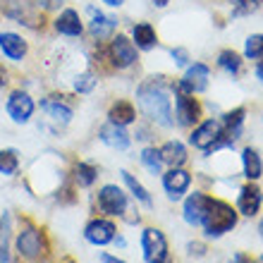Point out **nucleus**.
I'll use <instances>...</instances> for the list:
<instances>
[{
    "mask_svg": "<svg viewBox=\"0 0 263 263\" xmlns=\"http://www.w3.org/2000/svg\"><path fill=\"white\" fill-rule=\"evenodd\" d=\"M170 89L175 84L167 82V77L153 74L139 84L137 103L146 118L160 127H173V103H170Z\"/></svg>",
    "mask_w": 263,
    "mask_h": 263,
    "instance_id": "nucleus-1",
    "label": "nucleus"
},
{
    "mask_svg": "<svg viewBox=\"0 0 263 263\" xmlns=\"http://www.w3.org/2000/svg\"><path fill=\"white\" fill-rule=\"evenodd\" d=\"M237 218H239L237 208H232L228 201L211 196L203 220H201V228H203L208 239H220L222 235H228L237 228Z\"/></svg>",
    "mask_w": 263,
    "mask_h": 263,
    "instance_id": "nucleus-2",
    "label": "nucleus"
},
{
    "mask_svg": "<svg viewBox=\"0 0 263 263\" xmlns=\"http://www.w3.org/2000/svg\"><path fill=\"white\" fill-rule=\"evenodd\" d=\"M14 247H17L20 258H24L29 263L41 261L46 256V249H48L46 247V237L34 222H24L22 225V230L17 232V239H14Z\"/></svg>",
    "mask_w": 263,
    "mask_h": 263,
    "instance_id": "nucleus-3",
    "label": "nucleus"
},
{
    "mask_svg": "<svg viewBox=\"0 0 263 263\" xmlns=\"http://www.w3.org/2000/svg\"><path fill=\"white\" fill-rule=\"evenodd\" d=\"M189 144L203 153H211L215 148H220V146H232V141L222 137V125L218 120H203L199 127H194L192 137H189Z\"/></svg>",
    "mask_w": 263,
    "mask_h": 263,
    "instance_id": "nucleus-4",
    "label": "nucleus"
},
{
    "mask_svg": "<svg viewBox=\"0 0 263 263\" xmlns=\"http://www.w3.org/2000/svg\"><path fill=\"white\" fill-rule=\"evenodd\" d=\"M0 10L7 20L17 22V24H24L29 29L43 27L41 10L36 7L34 0H0Z\"/></svg>",
    "mask_w": 263,
    "mask_h": 263,
    "instance_id": "nucleus-5",
    "label": "nucleus"
},
{
    "mask_svg": "<svg viewBox=\"0 0 263 263\" xmlns=\"http://www.w3.org/2000/svg\"><path fill=\"white\" fill-rule=\"evenodd\" d=\"M108 60L115 69H127L139 60V48L134 46L129 36L125 34H112L110 43H108Z\"/></svg>",
    "mask_w": 263,
    "mask_h": 263,
    "instance_id": "nucleus-6",
    "label": "nucleus"
},
{
    "mask_svg": "<svg viewBox=\"0 0 263 263\" xmlns=\"http://www.w3.org/2000/svg\"><path fill=\"white\" fill-rule=\"evenodd\" d=\"M98 211L105 215H125L127 206H129V199H127V192L118 184H103L98 189L96 196Z\"/></svg>",
    "mask_w": 263,
    "mask_h": 263,
    "instance_id": "nucleus-7",
    "label": "nucleus"
},
{
    "mask_svg": "<svg viewBox=\"0 0 263 263\" xmlns=\"http://www.w3.org/2000/svg\"><path fill=\"white\" fill-rule=\"evenodd\" d=\"M5 110H7V115H10V120H12L14 125H27L29 120L34 118L36 103L27 91L14 89L5 101Z\"/></svg>",
    "mask_w": 263,
    "mask_h": 263,
    "instance_id": "nucleus-8",
    "label": "nucleus"
},
{
    "mask_svg": "<svg viewBox=\"0 0 263 263\" xmlns=\"http://www.w3.org/2000/svg\"><path fill=\"white\" fill-rule=\"evenodd\" d=\"M141 251H144L146 263H158L170 256L167 251V239L158 228H146L141 232Z\"/></svg>",
    "mask_w": 263,
    "mask_h": 263,
    "instance_id": "nucleus-9",
    "label": "nucleus"
},
{
    "mask_svg": "<svg viewBox=\"0 0 263 263\" xmlns=\"http://www.w3.org/2000/svg\"><path fill=\"white\" fill-rule=\"evenodd\" d=\"M41 110H43V115H46V120L55 125V129L67 127L69 122H72V115H74L72 105L65 101V96H48V98H43V101H41Z\"/></svg>",
    "mask_w": 263,
    "mask_h": 263,
    "instance_id": "nucleus-10",
    "label": "nucleus"
},
{
    "mask_svg": "<svg viewBox=\"0 0 263 263\" xmlns=\"http://www.w3.org/2000/svg\"><path fill=\"white\" fill-rule=\"evenodd\" d=\"M115 222L108 220V218H93V220L86 222V228H84V239L93 247H105V244H110L115 239Z\"/></svg>",
    "mask_w": 263,
    "mask_h": 263,
    "instance_id": "nucleus-11",
    "label": "nucleus"
},
{
    "mask_svg": "<svg viewBox=\"0 0 263 263\" xmlns=\"http://www.w3.org/2000/svg\"><path fill=\"white\" fill-rule=\"evenodd\" d=\"M208 77H211V69L203 63H194L184 72V77L177 82L175 91H182V93H201V91H206V86H208Z\"/></svg>",
    "mask_w": 263,
    "mask_h": 263,
    "instance_id": "nucleus-12",
    "label": "nucleus"
},
{
    "mask_svg": "<svg viewBox=\"0 0 263 263\" xmlns=\"http://www.w3.org/2000/svg\"><path fill=\"white\" fill-rule=\"evenodd\" d=\"M189 187H192V175L184 167H170L163 175V189L170 201H180L189 192Z\"/></svg>",
    "mask_w": 263,
    "mask_h": 263,
    "instance_id": "nucleus-13",
    "label": "nucleus"
},
{
    "mask_svg": "<svg viewBox=\"0 0 263 263\" xmlns=\"http://www.w3.org/2000/svg\"><path fill=\"white\" fill-rule=\"evenodd\" d=\"M175 112H177V122H180L182 127L196 125L201 118V105L194 98V93H182V91H177V96H175Z\"/></svg>",
    "mask_w": 263,
    "mask_h": 263,
    "instance_id": "nucleus-14",
    "label": "nucleus"
},
{
    "mask_svg": "<svg viewBox=\"0 0 263 263\" xmlns=\"http://www.w3.org/2000/svg\"><path fill=\"white\" fill-rule=\"evenodd\" d=\"M261 203H263V192L254 182H249V184H244V187L239 189L237 213L247 215V218H254V215H258V211H261Z\"/></svg>",
    "mask_w": 263,
    "mask_h": 263,
    "instance_id": "nucleus-15",
    "label": "nucleus"
},
{
    "mask_svg": "<svg viewBox=\"0 0 263 263\" xmlns=\"http://www.w3.org/2000/svg\"><path fill=\"white\" fill-rule=\"evenodd\" d=\"M0 50H3V55L7 60L22 63L29 53V43H27V39H22L14 31H0Z\"/></svg>",
    "mask_w": 263,
    "mask_h": 263,
    "instance_id": "nucleus-16",
    "label": "nucleus"
},
{
    "mask_svg": "<svg viewBox=\"0 0 263 263\" xmlns=\"http://www.w3.org/2000/svg\"><path fill=\"white\" fill-rule=\"evenodd\" d=\"M53 29H55L60 36H69V39H77V36L84 34L82 17H79V12H77V10H72V7L60 10V14L53 20Z\"/></svg>",
    "mask_w": 263,
    "mask_h": 263,
    "instance_id": "nucleus-17",
    "label": "nucleus"
},
{
    "mask_svg": "<svg viewBox=\"0 0 263 263\" xmlns=\"http://www.w3.org/2000/svg\"><path fill=\"white\" fill-rule=\"evenodd\" d=\"M89 14H91V22H89V31L93 39L98 41H105V39H110L115 34V29H118V20L112 17V14H105L96 7H89Z\"/></svg>",
    "mask_w": 263,
    "mask_h": 263,
    "instance_id": "nucleus-18",
    "label": "nucleus"
},
{
    "mask_svg": "<svg viewBox=\"0 0 263 263\" xmlns=\"http://www.w3.org/2000/svg\"><path fill=\"white\" fill-rule=\"evenodd\" d=\"M208 201H211V196L201 194V192H194V194L187 196L184 208H182V218H184V222H187V225L199 228L201 220H203V213H206V208H208Z\"/></svg>",
    "mask_w": 263,
    "mask_h": 263,
    "instance_id": "nucleus-19",
    "label": "nucleus"
},
{
    "mask_svg": "<svg viewBox=\"0 0 263 263\" xmlns=\"http://www.w3.org/2000/svg\"><path fill=\"white\" fill-rule=\"evenodd\" d=\"M98 139H101L105 146L115 148V151H127L132 144V137L127 134L125 127L112 125V122H108V125H103L98 129Z\"/></svg>",
    "mask_w": 263,
    "mask_h": 263,
    "instance_id": "nucleus-20",
    "label": "nucleus"
},
{
    "mask_svg": "<svg viewBox=\"0 0 263 263\" xmlns=\"http://www.w3.org/2000/svg\"><path fill=\"white\" fill-rule=\"evenodd\" d=\"M158 151H160L163 163L170 165V167H182L184 163H187V146L182 144L180 139H170V141H165Z\"/></svg>",
    "mask_w": 263,
    "mask_h": 263,
    "instance_id": "nucleus-21",
    "label": "nucleus"
},
{
    "mask_svg": "<svg viewBox=\"0 0 263 263\" xmlns=\"http://www.w3.org/2000/svg\"><path fill=\"white\" fill-rule=\"evenodd\" d=\"M132 41L139 50H151L158 46V34L148 22H139V24L132 27Z\"/></svg>",
    "mask_w": 263,
    "mask_h": 263,
    "instance_id": "nucleus-22",
    "label": "nucleus"
},
{
    "mask_svg": "<svg viewBox=\"0 0 263 263\" xmlns=\"http://www.w3.org/2000/svg\"><path fill=\"white\" fill-rule=\"evenodd\" d=\"M244 118H247V110L244 108H235V110L225 112V120H222V137L228 141H235V139L242 137L244 129Z\"/></svg>",
    "mask_w": 263,
    "mask_h": 263,
    "instance_id": "nucleus-23",
    "label": "nucleus"
},
{
    "mask_svg": "<svg viewBox=\"0 0 263 263\" xmlns=\"http://www.w3.org/2000/svg\"><path fill=\"white\" fill-rule=\"evenodd\" d=\"M108 122L120 127H127L132 122H137V108L129 103V101H115L108 110Z\"/></svg>",
    "mask_w": 263,
    "mask_h": 263,
    "instance_id": "nucleus-24",
    "label": "nucleus"
},
{
    "mask_svg": "<svg viewBox=\"0 0 263 263\" xmlns=\"http://www.w3.org/2000/svg\"><path fill=\"white\" fill-rule=\"evenodd\" d=\"M242 167H244V177H247L249 182L261 180V175H263V160H261V156H258L256 148L247 146V148L242 151Z\"/></svg>",
    "mask_w": 263,
    "mask_h": 263,
    "instance_id": "nucleus-25",
    "label": "nucleus"
},
{
    "mask_svg": "<svg viewBox=\"0 0 263 263\" xmlns=\"http://www.w3.org/2000/svg\"><path fill=\"white\" fill-rule=\"evenodd\" d=\"M120 175H122V182L127 184L129 194L134 196L139 203H144L146 208H151V206H153V199H151V194H148V189H146L144 184H141V182H139L132 173H127V170H120Z\"/></svg>",
    "mask_w": 263,
    "mask_h": 263,
    "instance_id": "nucleus-26",
    "label": "nucleus"
},
{
    "mask_svg": "<svg viewBox=\"0 0 263 263\" xmlns=\"http://www.w3.org/2000/svg\"><path fill=\"white\" fill-rule=\"evenodd\" d=\"M10 239H12V220H10V213L3 211L0 215V263H12L10 261Z\"/></svg>",
    "mask_w": 263,
    "mask_h": 263,
    "instance_id": "nucleus-27",
    "label": "nucleus"
},
{
    "mask_svg": "<svg viewBox=\"0 0 263 263\" xmlns=\"http://www.w3.org/2000/svg\"><path fill=\"white\" fill-rule=\"evenodd\" d=\"M98 180V167L91 165V163H84V160H79L74 165V182L79 184V187H93Z\"/></svg>",
    "mask_w": 263,
    "mask_h": 263,
    "instance_id": "nucleus-28",
    "label": "nucleus"
},
{
    "mask_svg": "<svg viewBox=\"0 0 263 263\" xmlns=\"http://www.w3.org/2000/svg\"><path fill=\"white\" fill-rule=\"evenodd\" d=\"M20 173V151L17 148H0V175L12 177Z\"/></svg>",
    "mask_w": 263,
    "mask_h": 263,
    "instance_id": "nucleus-29",
    "label": "nucleus"
},
{
    "mask_svg": "<svg viewBox=\"0 0 263 263\" xmlns=\"http://www.w3.org/2000/svg\"><path fill=\"white\" fill-rule=\"evenodd\" d=\"M218 65H220V69H225L228 74L237 77L242 72V55L235 53V50H222L220 55H218Z\"/></svg>",
    "mask_w": 263,
    "mask_h": 263,
    "instance_id": "nucleus-30",
    "label": "nucleus"
},
{
    "mask_svg": "<svg viewBox=\"0 0 263 263\" xmlns=\"http://www.w3.org/2000/svg\"><path fill=\"white\" fill-rule=\"evenodd\" d=\"M141 165L148 170L151 175H160V170H163V158H160V151L158 148H153V146H146L144 151H141Z\"/></svg>",
    "mask_w": 263,
    "mask_h": 263,
    "instance_id": "nucleus-31",
    "label": "nucleus"
},
{
    "mask_svg": "<svg viewBox=\"0 0 263 263\" xmlns=\"http://www.w3.org/2000/svg\"><path fill=\"white\" fill-rule=\"evenodd\" d=\"M244 58L263 60V34H251L244 43Z\"/></svg>",
    "mask_w": 263,
    "mask_h": 263,
    "instance_id": "nucleus-32",
    "label": "nucleus"
},
{
    "mask_svg": "<svg viewBox=\"0 0 263 263\" xmlns=\"http://www.w3.org/2000/svg\"><path fill=\"white\" fill-rule=\"evenodd\" d=\"M96 74H91V72H84V74H77L74 79V91L77 93H91V91L96 89Z\"/></svg>",
    "mask_w": 263,
    "mask_h": 263,
    "instance_id": "nucleus-33",
    "label": "nucleus"
},
{
    "mask_svg": "<svg viewBox=\"0 0 263 263\" xmlns=\"http://www.w3.org/2000/svg\"><path fill=\"white\" fill-rule=\"evenodd\" d=\"M235 3V14H249L258 7V0H232Z\"/></svg>",
    "mask_w": 263,
    "mask_h": 263,
    "instance_id": "nucleus-34",
    "label": "nucleus"
},
{
    "mask_svg": "<svg viewBox=\"0 0 263 263\" xmlns=\"http://www.w3.org/2000/svg\"><path fill=\"white\" fill-rule=\"evenodd\" d=\"M34 3L41 12H53V10H60L65 5V0H34Z\"/></svg>",
    "mask_w": 263,
    "mask_h": 263,
    "instance_id": "nucleus-35",
    "label": "nucleus"
},
{
    "mask_svg": "<svg viewBox=\"0 0 263 263\" xmlns=\"http://www.w3.org/2000/svg\"><path fill=\"white\" fill-rule=\"evenodd\" d=\"M187 254H189V256H196V258L206 256V244H201V242H189V244H187Z\"/></svg>",
    "mask_w": 263,
    "mask_h": 263,
    "instance_id": "nucleus-36",
    "label": "nucleus"
},
{
    "mask_svg": "<svg viewBox=\"0 0 263 263\" xmlns=\"http://www.w3.org/2000/svg\"><path fill=\"white\" fill-rule=\"evenodd\" d=\"M173 58H175V63L180 65V67H184V65L189 63V53L184 48H173Z\"/></svg>",
    "mask_w": 263,
    "mask_h": 263,
    "instance_id": "nucleus-37",
    "label": "nucleus"
},
{
    "mask_svg": "<svg viewBox=\"0 0 263 263\" xmlns=\"http://www.w3.org/2000/svg\"><path fill=\"white\" fill-rule=\"evenodd\" d=\"M101 263H127V261H122V258H118V256H112V254H101Z\"/></svg>",
    "mask_w": 263,
    "mask_h": 263,
    "instance_id": "nucleus-38",
    "label": "nucleus"
},
{
    "mask_svg": "<svg viewBox=\"0 0 263 263\" xmlns=\"http://www.w3.org/2000/svg\"><path fill=\"white\" fill-rule=\"evenodd\" d=\"M232 263H258L254 261V258H249L247 254H235V258H232Z\"/></svg>",
    "mask_w": 263,
    "mask_h": 263,
    "instance_id": "nucleus-39",
    "label": "nucleus"
},
{
    "mask_svg": "<svg viewBox=\"0 0 263 263\" xmlns=\"http://www.w3.org/2000/svg\"><path fill=\"white\" fill-rule=\"evenodd\" d=\"M7 84V69L0 65V86H5Z\"/></svg>",
    "mask_w": 263,
    "mask_h": 263,
    "instance_id": "nucleus-40",
    "label": "nucleus"
},
{
    "mask_svg": "<svg viewBox=\"0 0 263 263\" xmlns=\"http://www.w3.org/2000/svg\"><path fill=\"white\" fill-rule=\"evenodd\" d=\"M108 7H120V5H125V0H103Z\"/></svg>",
    "mask_w": 263,
    "mask_h": 263,
    "instance_id": "nucleus-41",
    "label": "nucleus"
},
{
    "mask_svg": "<svg viewBox=\"0 0 263 263\" xmlns=\"http://www.w3.org/2000/svg\"><path fill=\"white\" fill-rule=\"evenodd\" d=\"M256 77H258V79H261V84H263V60L256 65Z\"/></svg>",
    "mask_w": 263,
    "mask_h": 263,
    "instance_id": "nucleus-42",
    "label": "nucleus"
},
{
    "mask_svg": "<svg viewBox=\"0 0 263 263\" xmlns=\"http://www.w3.org/2000/svg\"><path fill=\"white\" fill-rule=\"evenodd\" d=\"M151 3H153L156 7H165L167 3H170V0H151Z\"/></svg>",
    "mask_w": 263,
    "mask_h": 263,
    "instance_id": "nucleus-43",
    "label": "nucleus"
},
{
    "mask_svg": "<svg viewBox=\"0 0 263 263\" xmlns=\"http://www.w3.org/2000/svg\"><path fill=\"white\" fill-rule=\"evenodd\" d=\"M258 235H261V239H263V220L258 222Z\"/></svg>",
    "mask_w": 263,
    "mask_h": 263,
    "instance_id": "nucleus-44",
    "label": "nucleus"
},
{
    "mask_svg": "<svg viewBox=\"0 0 263 263\" xmlns=\"http://www.w3.org/2000/svg\"><path fill=\"white\" fill-rule=\"evenodd\" d=\"M158 263H175V261H173V256H167V258H163V261H158Z\"/></svg>",
    "mask_w": 263,
    "mask_h": 263,
    "instance_id": "nucleus-45",
    "label": "nucleus"
},
{
    "mask_svg": "<svg viewBox=\"0 0 263 263\" xmlns=\"http://www.w3.org/2000/svg\"><path fill=\"white\" fill-rule=\"evenodd\" d=\"M258 263H263V256H261V258H258Z\"/></svg>",
    "mask_w": 263,
    "mask_h": 263,
    "instance_id": "nucleus-46",
    "label": "nucleus"
}]
</instances>
